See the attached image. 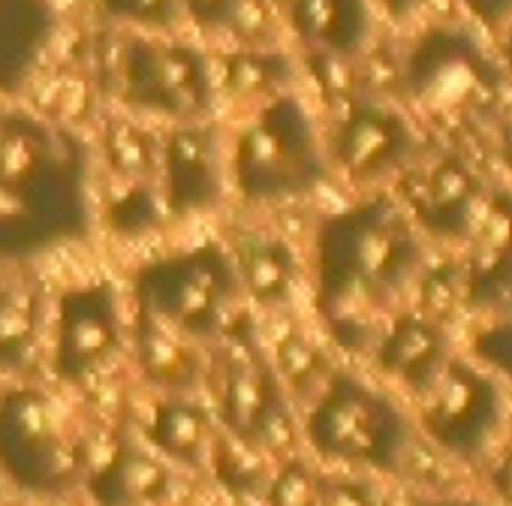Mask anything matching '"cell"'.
<instances>
[{"instance_id":"6da1fadb","label":"cell","mask_w":512,"mask_h":506,"mask_svg":"<svg viewBox=\"0 0 512 506\" xmlns=\"http://www.w3.org/2000/svg\"><path fill=\"white\" fill-rule=\"evenodd\" d=\"M419 266L416 226L392 199L365 202L332 220L320 253V302L338 338L350 347L368 341Z\"/></svg>"},{"instance_id":"7a4b0ae2","label":"cell","mask_w":512,"mask_h":506,"mask_svg":"<svg viewBox=\"0 0 512 506\" xmlns=\"http://www.w3.org/2000/svg\"><path fill=\"white\" fill-rule=\"evenodd\" d=\"M419 115L452 139L479 136L503 109V70L461 28H431L410 49L401 73Z\"/></svg>"},{"instance_id":"3957f363","label":"cell","mask_w":512,"mask_h":506,"mask_svg":"<svg viewBox=\"0 0 512 506\" xmlns=\"http://www.w3.org/2000/svg\"><path fill=\"white\" fill-rule=\"evenodd\" d=\"M311 437L332 458L392 473L407 455L410 425L383 392L335 377L311 416Z\"/></svg>"},{"instance_id":"277c9868","label":"cell","mask_w":512,"mask_h":506,"mask_svg":"<svg viewBox=\"0 0 512 506\" xmlns=\"http://www.w3.org/2000/svg\"><path fill=\"white\" fill-rule=\"evenodd\" d=\"M503 422V395L494 377L464 359L443 365L422 401L425 434L449 455L470 461L485 452Z\"/></svg>"},{"instance_id":"5b68a950","label":"cell","mask_w":512,"mask_h":506,"mask_svg":"<svg viewBox=\"0 0 512 506\" xmlns=\"http://www.w3.org/2000/svg\"><path fill=\"white\" fill-rule=\"evenodd\" d=\"M488 184L458 154H443L428 166L410 169L404 199L410 220L443 241H467L488 205Z\"/></svg>"},{"instance_id":"8992f818","label":"cell","mask_w":512,"mask_h":506,"mask_svg":"<svg viewBox=\"0 0 512 506\" xmlns=\"http://www.w3.org/2000/svg\"><path fill=\"white\" fill-rule=\"evenodd\" d=\"M470 257L461 266L464 305L491 311L512 293V193L491 190L488 205L473 229Z\"/></svg>"},{"instance_id":"52a82bcc","label":"cell","mask_w":512,"mask_h":506,"mask_svg":"<svg viewBox=\"0 0 512 506\" xmlns=\"http://www.w3.org/2000/svg\"><path fill=\"white\" fill-rule=\"evenodd\" d=\"M416 151V139L407 121L383 106L356 109L341 136H338V160L341 166L362 181L380 178L407 166Z\"/></svg>"},{"instance_id":"ba28073f","label":"cell","mask_w":512,"mask_h":506,"mask_svg":"<svg viewBox=\"0 0 512 506\" xmlns=\"http://www.w3.org/2000/svg\"><path fill=\"white\" fill-rule=\"evenodd\" d=\"M446 362V335L440 323L425 314L395 317L377 341V365L419 395L434 386Z\"/></svg>"},{"instance_id":"9c48e42d","label":"cell","mask_w":512,"mask_h":506,"mask_svg":"<svg viewBox=\"0 0 512 506\" xmlns=\"http://www.w3.org/2000/svg\"><path fill=\"white\" fill-rule=\"evenodd\" d=\"M154 290H169L160 293L157 317H166L172 326L181 329H205L214 320V311L220 305V290L217 278L205 266H193L187 272H172L169 281H160Z\"/></svg>"},{"instance_id":"30bf717a","label":"cell","mask_w":512,"mask_h":506,"mask_svg":"<svg viewBox=\"0 0 512 506\" xmlns=\"http://www.w3.org/2000/svg\"><path fill=\"white\" fill-rule=\"evenodd\" d=\"M305 28L338 52L356 49L368 34L365 0H302Z\"/></svg>"},{"instance_id":"8fae6325","label":"cell","mask_w":512,"mask_h":506,"mask_svg":"<svg viewBox=\"0 0 512 506\" xmlns=\"http://www.w3.org/2000/svg\"><path fill=\"white\" fill-rule=\"evenodd\" d=\"M115 344L112 317L97 308H79L64 317V335H61V362L85 371L97 365L109 347Z\"/></svg>"},{"instance_id":"7c38bea8","label":"cell","mask_w":512,"mask_h":506,"mask_svg":"<svg viewBox=\"0 0 512 506\" xmlns=\"http://www.w3.org/2000/svg\"><path fill=\"white\" fill-rule=\"evenodd\" d=\"M470 347L488 371H497L512 383V293L485 311V323L473 332Z\"/></svg>"},{"instance_id":"4fadbf2b","label":"cell","mask_w":512,"mask_h":506,"mask_svg":"<svg viewBox=\"0 0 512 506\" xmlns=\"http://www.w3.org/2000/svg\"><path fill=\"white\" fill-rule=\"evenodd\" d=\"M244 275H247V287L253 296H260L263 302H278L290 293L287 287L293 278V266L284 250L263 247V250H253L247 257Z\"/></svg>"},{"instance_id":"5bb4252c","label":"cell","mask_w":512,"mask_h":506,"mask_svg":"<svg viewBox=\"0 0 512 506\" xmlns=\"http://www.w3.org/2000/svg\"><path fill=\"white\" fill-rule=\"evenodd\" d=\"M142 353H145V365L151 368L154 377L166 380V383H181L193 365L181 347L178 338L169 335V329H163L160 323H151L142 335Z\"/></svg>"},{"instance_id":"9a60e30c","label":"cell","mask_w":512,"mask_h":506,"mask_svg":"<svg viewBox=\"0 0 512 506\" xmlns=\"http://www.w3.org/2000/svg\"><path fill=\"white\" fill-rule=\"evenodd\" d=\"M154 431L169 452L190 458L193 452H199V443L205 437V419L196 407H166Z\"/></svg>"},{"instance_id":"2e32d148","label":"cell","mask_w":512,"mask_h":506,"mask_svg":"<svg viewBox=\"0 0 512 506\" xmlns=\"http://www.w3.org/2000/svg\"><path fill=\"white\" fill-rule=\"evenodd\" d=\"M34 335V305L22 293L0 296V353L10 356L28 347Z\"/></svg>"},{"instance_id":"e0dca14e","label":"cell","mask_w":512,"mask_h":506,"mask_svg":"<svg viewBox=\"0 0 512 506\" xmlns=\"http://www.w3.org/2000/svg\"><path fill=\"white\" fill-rule=\"evenodd\" d=\"M464 302V281H461V266L455 263H443L440 269L428 272V278L422 281V305H425V317L437 320L440 314L452 311L455 302Z\"/></svg>"},{"instance_id":"ac0fdd59","label":"cell","mask_w":512,"mask_h":506,"mask_svg":"<svg viewBox=\"0 0 512 506\" xmlns=\"http://www.w3.org/2000/svg\"><path fill=\"white\" fill-rule=\"evenodd\" d=\"M281 362L290 371V380L293 383H308L317 374V365H320L317 362V353L305 341H287L284 350H281Z\"/></svg>"},{"instance_id":"d6986e66","label":"cell","mask_w":512,"mask_h":506,"mask_svg":"<svg viewBox=\"0 0 512 506\" xmlns=\"http://www.w3.org/2000/svg\"><path fill=\"white\" fill-rule=\"evenodd\" d=\"M311 500H314V482L302 470L287 473L275 491L278 506H311Z\"/></svg>"},{"instance_id":"ffe728a7","label":"cell","mask_w":512,"mask_h":506,"mask_svg":"<svg viewBox=\"0 0 512 506\" xmlns=\"http://www.w3.org/2000/svg\"><path fill=\"white\" fill-rule=\"evenodd\" d=\"M482 25H503L512 19V0H461Z\"/></svg>"},{"instance_id":"44dd1931","label":"cell","mask_w":512,"mask_h":506,"mask_svg":"<svg viewBox=\"0 0 512 506\" xmlns=\"http://www.w3.org/2000/svg\"><path fill=\"white\" fill-rule=\"evenodd\" d=\"M491 488L503 506H512V443L500 452V458L491 470Z\"/></svg>"},{"instance_id":"7402d4cb","label":"cell","mask_w":512,"mask_h":506,"mask_svg":"<svg viewBox=\"0 0 512 506\" xmlns=\"http://www.w3.org/2000/svg\"><path fill=\"white\" fill-rule=\"evenodd\" d=\"M419 4H422V0H386V7H389V13L395 19H407L410 13L419 10Z\"/></svg>"},{"instance_id":"603a6c76","label":"cell","mask_w":512,"mask_h":506,"mask_svg":"<svg viewBox=\"0 0 512 506\" xmlns=\"http://www.w3.org/2000/svg\"><path fill=\"white\" fill-rule=\"evenodd\" d=\"M413 506H485L470 497H443V500H416Z\"/></svg>"},{"instance_id":"cb8c5ba5","label":"cell","mask_w":512,"mask_h":506,"mask_svg":"<svg viewBox=\"0 0 512 506\" xmlns=\"http://www.w3.org/2000/svg\"><path fill=\"white\" fill-rule=\"evenodd\" d=\"M500 58H503V73L512 79V28L506 31V37L500 43Z\"/></svg>"},{"instance_id":"d4e9b609","label":"cell","mask_w":512,"mask_h":506,"mask_svg":"<svg viewBox=\"0 0 512 506\" xmlns=\"http://www.w3.org/2000/svg\"><path fill=\"white\" fill-rule=\"evenodd\" d=\"M503 163H506V169L512 172V133H509L506 142H503Z\"/></svg>"}]
</instances>
